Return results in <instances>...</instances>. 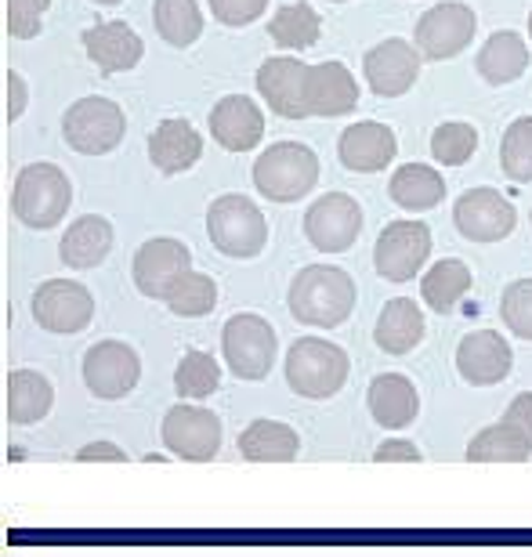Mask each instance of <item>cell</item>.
I'll list each match as a JSON object with an SVG mask.
<instances>
[{
	"instance_id": "obj_2",
	"label": "cell",
	"mask_w": 532,
	"mask_h": 557,
	"mask_svg": "<svg viewBox=\"0 0 532 557\" xmlns=\"http://www.w3.org/2000/svg\"><path fill=\"white\" fill-rule=\"evenodd\" d=\"M319 160L301 141H275L253 163V185L272 203H297L316 188Z\"/></svg>"
},
{
	"instance_id": "obj_3",
	"label": "cell",
	"mask_w": 532,
	"mask_h": 557,
	"mask_svg": "<svg viewBox=\"0 0 532 557\" xmlns=\"http://www.w3.org/2000/svg\"><path fill=\"white\" fill-rule=\"evenodd\" d=\"M73 203V185L62 166L54 163H29L15 177L11 210L22 225L29 228H54Z\"/></svg>"
},
{
	"instance_id": "obj_40",
	"label": "cell",
	"mask_w": 532,
	"mask_h": 557,
	"mask_svg": "<svg viewBox=\"0 0 532 557\" xmlns=\"http://www.w3.org/2000/svg\"><path fill=\"white\" fill-rule=\"evenodd\" d=\"M51 0H4V26L15 40H33L40 33Z\"/></svg>"
},
{
	"instance_id": "obj_43",
	"label": "cell",
	"mask_w": 532,
	"mask_h": 557,
	"mask_svg": "<svg viewBox=\"0 0 532 557\" xmlns=\"http://www.w3.org/2000/svg\"><path fill=\"white\" fill-rule=\"evenodd\" d=\"M373 460H376V463H420V460H424V456H420V449H417L413 442H406V438H392V442L376 445Z\"/></svg>"
},
{
	"instance_id": "obj_33",
	"label": "cell",
	"mask_w": 532,
	"mask_h": 557,
	"mask_svg": "<svg viewBox=\"0 0 532 557\" xmlns=\"http://www.w3.org/2000/svg\"><path fill=\"white\" fill-rule=\"evenodd\" d=\"M319 33H323V22H319V15L305 4V0L280 8L269 18V37L286 51L312 48V44H319Z\"/></svg>"
},
{
	"instance_id": "obj_19",
	"label": "cell",
	"mask_w": 532,
	"mask_h": 557,
	"mask_svg": "<svg viewBox=\"0 0 532 557\" xmlns=\"http://www.w3.org/2000/svg\"><path fill=\"white\" fill-rule=\"evenodd\" d=\"M305 102L312 116H345L359 106V84H355L345 62L308 65Z\"/></svg>"
},
{
	"instance_id": "obj_36",
	"label": "cell",
	"mask_w": 532,
	"mask_h": 557,
	"mask_svg": "<svg viewBox=\"0 0 532 557\" xmlns=\"http://www.w3.org/2000/svg\"><path fill=\"white\" fill-rule=\"evenodd\" d=\"M221 387L218 359L210 351H188L174 370V392L182 398H210Z\"/></svg>"
},
{
	"instance_id": "obj_28",
	"label": "cell",
	"mask_w": 532,
	"mask_h": 557,
	"mask_svg": "<svg viewBox=\"0 0 532 557\" xmlns=\"http://www.w3.org/2000/svg\"><path fill=\"white\" fill-rule=\"evenodd\" d=\"M474 70L485 84L493 87H504V84H515L518 76L529 70V44L518 37L511 29H500L485 40V48L479 51V62Z\"/></svg>"
},
{
	"instance_id": "obj_31",
	"label": "cell",
	"mask_w": 532,
	"mask_h": 557,
	"mask_svg": "<svg viewBox=\"0 0 532 557\" xmlns=\"http://www.w3.org/2000/svg\"><path fill=\"white\" fill-rule=\"evenodd\" d=\"M468 289H471V269L457 258L431 264V269L424 272V283H420V294H424L428 308L438 311V315H449Z\"/></svg>"
},
{
	"instance_id": "obj_14",
	"label": "cell",
	"mask_w": 532,
	"mask_h": 557,
	"mask_svg": "<svg viewBox=\"0 0 532 557\" xmlns=\"http://www.w3.org/2000/svg\"><path fill=\"white\" fill-rule=\"evenodd\" d=\"M453 221L457 232L471 243H496L507 239L518 225L515 207L507 203V196H500L496 188H471L457 199L453 207Z\"/></svg>"
},
{
	"instance_id": "obj_10",
	"label": "cell",
	"mask_w": 532,
	"mask_h": 557,
	"mask_svg": "<svg viewBox=\"0 0 532 557\" xmlns=\"http://www.w3.org/2000/svg\"><path fill=\"white\" fill-rule=\"evenodd\" d=\"M431 253V228L424 221H392L376 239L373 264L387 283H409Z\"/></svg>"
},
{
	"instance_id": "obj_6",
	"label": "cell",
	"mask_w": 532,
	"mask_h": 557,
	"mask_svg": "<svg viewBox=\"0 0 532 557\" xmlns=\"http://www.w3.org/2000/svg\"><path fill=\"white\" fill-rule=\"evenodd\" d=\"M275 348H280L275 330L269 326V319L253 315V311H239L221 330V351L239 381H264L275 366Z\"/></svg>"
},
{
	"instance_id": "obj_46",
	"label": "cell",
	"mask_w": 532,
	"mask_h": 557,
	"mask_svg": "<svg viewBox=\"0 0 532 557\" xmlns=\"http://www.w3.org/2000/svg\"><path fill=\"white\" fill-rule=\"evenodd\" d=\"M95 4H106V8H116L120 0H95Z\"/></svg>"
},
{
	"instance_id": "obj_1",
	"label": "cell",
	"mask_w": 532,
	"mask_h": 557,
	"mask_svg": "<svg viewBox=\"0 0 532 557\" xmlns=\"http://www.w3.org/2000/svg\"><path fill=\"white\" fill-rule=\"evenodd\" d=\"M286 305H290V315L301 326L334 330L351 315L355 283L348 272L334 269V264H308L305 272L294 275Z\"/></svg>"
},
{
	"instance_id": "obj_41",
	"label": "cell",
	"mask_w": 532,
	"mask_h": 557,
	"mask_svg": "<svg viewBox=\"0 0 532 557\" xmlns=\"http://www.w3.org/2000/svg\"><path fill=\"white\" fill-rule=\"evenodd\" d=\"M264 8H269V0H210L214 18L225 26H250L264 15Z\"/></svg>"
},
{
	"instance_id": "obj_15",
	"label": "cell",
	"mask_w": 532,
	"mask_h": 557,
	"mask_svg": "<svg viewBox=\"0 0 532 557\" xmlns=\"http://www.w3.org/2000/svg\"><path fill=\"white\" fill-rule=\"evenodd\" d=\"M188 269H193V253H188L185 243H177V239H149V243H141L138 253H135V264H131L138 294H146L152 300L168 297L171 286Z\"/></svg>"
},
{
	"instance_id": "obj_29",
	"label": "cell",
	"mask_w": 532,
	"mask_h": 557,
	"mask_svg": "<svg viewBox=\"0 0 532 557\" xmlns=\"http://www.w3.org/2000/svg\"><path fill=\"white\" fill-rule=\"evenodd\" d=\"M297 449H301L297 431L280 420H253L239 434V453L250 463H290L297 460Z\"/></svg>"
},
{
	"instance_id": "obj_24",
	"label": "cell",
	"mask_w": 532,
	"mask_h": 557,
	"mask_svg": "<svg viewBox=\"0 0 532 557\" xmlns=\"http://www.w3.org/2000/svg\"><path fill=\"white\" fill-rule=\"evenodd\" d=\"M113 250V225L102 214L76 218L59 243V258L65 269H98Z\"/></svg>"
},
{
	"instance_id": "obj_30",
	"label": "cell",
	"mask_w": 532,
	"mask_h": 557,
	"mask_svg": "<svg viewBox=\"0 0 532 557\" xmlns=\"http://www.w3.org/2000/svg\"><path fill=\"white\" fill-rule=\"evenodd\" d=\"M387 196L403 210L420 214V210H431L446 199V182H442V174L428 163H403L392 174V182H387Z\"/></svg>"
},
{
	"instance_id": "obj_12",
	"label": "cell",
	"mask_w": 532,
	"mask_h": 557,
	"mask_svg": "<svg viewBox=\"0 0 532 557\" xmlns=\"http://www.w3.org/2000/svg\"><path fill=\"white\" fill-rule=\"evenodd\" d=\"M362 232V207L345 193H326L305 214V236L316 250L345 253Z\"/></svg>"
},
{
	"instance_id": "obj_20",
	"label": "cell",
	"mask_w": 532,
	"mask_h": 557,
	"mask_svg": "<svg viewBox=\"0 0 532 557\" xmlns=\"http://www.w3.org/2000/svg\"><path fill=\"white\" fill-rule=\"evenodd\" d=\"M395 152H398L395 131L376 124V120H362V124L345 127V135H341V141H337L341 163L355 174L384 171V166L395 160Z\"/></svg>"
},
{
	"instance_id": "obj_26",
	"label": "cell",
	"mask_w": 532,
	"mask_h": 557,
	"mask_svg": "<svg viewBox=\"0 0 532 557\" xmlns=\"http://www.w3.org/2000/svg\"><path fill=\"white\" fill-rule=\"evenodd\" d=\"M373 341L376 348L387 351V355H409L424 341V315H420L417 300L409 297H395L387 300L381 319L373 326Z\"/></svg>"
},
{
	"instance_id": "obj_39",
	"label": "cell",
	"mask_w": 532,
	"mask_h": 557,
	"mask_svg": "<svg viewBox=\"0 0 532 557\" xmlns=\"http://www.w3.org/2000/svg\"><path fill=\"white\" fill-rule=\"evenodd\" d=\"M500 319L515 337L532 341V278H518V283L504 289Z\"/></svg>"
},
{
	"instance_id": "obj_48",
	"label": "cell",
	"mask_w": 532,
	"mask_h": 557,
	"mask_svg": "<svg viewBox=\"0 0 532 557\" xmlns=\"http://www.w3.org/2000/svg\"><path fill=\"white\" fill-rule=\"evenodd\" d=\"M330 4H345V0H330Z\"/></svg>"
},
{
	"instance_id": "obj_32",
	"label": "cell",
	"mask_w": 532,
	"mask_h": 557,
	"mask_svg": "<svg viewBox=\"0 0 532 557\" xmlns=\"http://www.w3.org/2000/svg\"><path fill=\"white\" fill-rule=\"evenodd\" d=\"M529 453H532V445L507 420L479 431L468 445L471 463H525Z\"/></svg>"
},
{
	"instance_id": "obj_5",
	"label": "cell",
	"mask_w": 532,
	"mask_h": 557,
	"mask_svg": "<svg viewBox=\"0 0 532 557\" xmlns=\"http://www.w3.org/2000/svg\"><path fill=\"white\" fill-rule=\"evenodd\" d=\"M348 381V355L334 341L301 337L286 351V384L305 398H334Z\"/></svg>"
},
{
	"instance_id": "obj_18",
	"label": "cell",
	"mask_w": 532,
	"mask_h": 557,
	"mask_svg": "<svg viewBox=\"0 0 532 557\" xmlns=\"http://www.w3.org/2000/svg\"><path fill=\"white\" fill-rule=\"evenodd\" d=\"M511 366H515V355L496 330L468 333L457 348V370H460L463 381L474 384V387H490V384L507 381Z\"/></svg>"
},
{
	"instance_id": "obj_7",
	"label": "cell",
	"mask_w": 532,
	"mask_h": 557,
	"mask_svg": "<svg viewBox=\"0 0 532 557\" xmlns=\"http://www.w3.org/2000/svg\"><path fill=\"white\" fill-rule=\"evenodd\" d=\"M127 116L124 109L109 98L87 95L81 102H73L62 116V138L73 152L84 156H106L124 141Z\"/></svg>"
},
{
	"instance_id": "obj_38",
	"label": "cell",
	"mask_w": 532,
	"mask_h": 557,
	"mask_svg": "<svg viewBox=\"0 0 532 557\" xmlns=\"http://www.w3.org/2000/svg\"><path fill=\"white\" fill-rule=\"evenodd\" d=\"M479 149V131L471 124H442L431 135V156L446 166H463Z\"/></svg>"
},
{
	"instance_id": "obj_37",
	"label": "cell",
	"mask_w": 532,
	"mask_h": 557,
	"mask_svg": "<svg viewBox=\"0 0 532 557\" xmlns=\"http://www.w3.org/2000/svg\"><path fill=\"white\" fill-rule=\"evenodd\" d=\"M500 166H504V174L518 185L532 182V116H518L515 124L504 131Z\"/></svg>"
},
{
	"instance_id": "obj_45",
	"label": "cell",
	"mask_w": 532,
	"mask_h": 557,
	"mask_svg": "<svg viewBox=\"0 0 532 557\" xmlns=\"http://www.w3.org/2000/svg\"><path fill=\"white\" fill-rule=\"evenodd\" d=\"M76 460L81 463H127V453L116 449L113 442H91L76 453Z\"/></svg>"
},
{
	"instance_id": "obj_16",
	"label": "cell",
	"mask_w": 532,
	"mask_h": 557,
	"mask_svg": "<svg viewBox=\"0 0 532 557\" xmlns=\"http://www.w3.org/2000/svg\"><path fill=\"white\" fill-rule=\"evenodd\" d=\"M362 70H366V84H370L373 95L398 98L417 84L420 51L406 40H381L376 48L366 51Z\"/></svg>"
},
{
	"instance_id": "obj_25",
	"label": "cell",
	"mask_w": 532,
	"mask_h": 557,
	"mask_svg": "<svg viewBox=\"0 0 532 557\" xmlns=\"http://www.w3.org/2000/svg\"><path fill=\"white\" fill-rule=\"evenodd\" d=\"M203 156V138L188 120H163L149 135V160L160 174H182L199 163Z\"/></svg>"
},
{
	"instance_id": "obj_11",
	"label": "cell",
	"mask_w": 532,
	"mask_h": 557,
	"mask_svg": "<svg viewBox=\"0 0 532 557\" xmlns=\"http://www.w3.org/2000/svg\"><path fill=\"white\" fill-rule=\"evenodd\" d=\"M474 26H479V18H474V11L468 4H460V0L435 4L431 11L420 15L417 29H413L417 51L424 54V59H435V62L453 59V54H460L471 44Z\"/></svg>"
},
{
	"instance_id": "obj_34",
	"label": "cell",
	"mask_w": 532,
	"mask_h": 557,
	"mask_svg": "<svg viewBox=\"0 0 532 557\" xmlns=\"http://www.w3.org/2000/svg\"><path fill=\"white\" fill-rule=\"evenodd\" d=\"M152 22L157 33L174 48H193L203 33V11L196 0H157L152 4Z\"/></svg>"
},
{
	"instance_id": "obj_17",
	"label": "cell",
	"mask_w": 532,
	"mask_h": 557,
	"mask_svg": "<svg viewBox=\"0 0 532 557\" xmlns=\"http://www.w3.org/2000/svg\"><path fill=\"white\" fill-rule=\"evenodd\" d=\"M305 81L308 65L283 54V59H264L258 70V91L269 102V109L283 120H305L312 116L305 102Z\"/></svg>"
},
{
	"instance_id": "obj_22",
	"label": "cell",
	"mask_w": 532,
	"mask_h": 557,
	"mask_svg": "<svg viewBox=\"0 0 532 557\" xmlns=\"http://www.w3.org/2000/svg\"><path fill=\"white\" fill-rule=\"evenodd\" d=\"M84 51L102 73H124V70H135L146 54V44L127 22H98V26L84 29Z\"/></svg>"
},
{
	"instance_id": "obj_23",
	"label": "cell",
	"mask_w": 532,
	"mask_h": 557,
	"mask_svg": "<svg viewBox=\"0 0 532 557\" xmlns=\"http://www.w3.org/2000/svg\"><path fill=\"white\" fill-rule=\"evenodd\" d=\"M366 403H370V417L381 423V428H387V431L409 428V423H413L417 413H420L417 387L403 373H381V376H373Z\"/></svg>"
},
{
	"instance_id": "obj_9",
	"label": "cell",
	"mask_w": 532,
	"mask_h": 557,
	"mask_svg": "<svg viewBox=\"0 0 532 557\" xmlns=\"http://www.w3.org/2000/svg\"><path fill=\"white\" fill-rule=\"evenodd\" d=\"M160 434H163V445H168L177 460L207 463V460H214V456H218L221 420L203 406L177 403V406L168 409V417H163Z\"/></svg>"
},
{
	"instance_id": "obj_21",
	"label": "cell",
	"mask_w": 532,
	"mask_h": 557,
	"mask_svg": "<svg viewBox=\"0 0 532 557\" xmlns=\"http://www.w3.org/2000/svg\"><path fill=\"white\" fill-rule=\"evenodd\" d=\"M210 135L221 145V149L228 152H247L253 149L261 138H264V116L258 102H250V98L243 95H228L221 98V102L210 109Z\"/></svg>"
},
{
	"instance_id": "obj_44",
	"label": "cell",
	"mask_w": 532,
	"mask_h": 557,
	"mask_svg": "<svg viewBox=\"0 0 532 557\" xmlns=\"http://www.w3.org/2000/svg\"><path fill=\"white\" fill-rule=\"evenodd\" d=\"M504 420L511 423V428L522 434V438L532 445V392H522L515 398L511 406H507V413H504Z\"/></svg>"
},
{
	"instance_id": "obj_13",
	"label": "cell",
	"mask_w": 532,
	"mask_h": 557,
	"mask_svg": "<svg viewBox=\"0 0 532 557\" xmlns=\"http://www.w3.org/2000/svg\"><path fill=\"white\" fill-rule=\"evenodd\" d=\"M95 315L91 289L73 278H48L33 294V319L51 333H81Z\"/></svg>"
},
{
	"instance_id": "obj_27",
	"label": "cell",
	"mask_w": 532,
	"mask_h": 557,
	"mask_svg": "<svg viewBox=\"0 0 532 557\" xmlns=\"http://www.w3.org/2000/svg\"><path fill=\"white\" fill-rule=\"evenodd\" d=\"M54 387L44 373L37 370H15L4 381V413L11 423H37L51 413Z\"/></svg>"
},
{
	"instance_id": "obj_47",
	"label": "cell",
	"mask_w": 532,
	"mask_h": 557,
	"mask_svg": "<svg viewBox=\"0 0 532 557\" xmlns=\"http://www.w3.org/2000/svg\"><path fill=\"white\" fill-rule=\"evenodd\" d=\"M529 37H532V15H529Z\"/></svg>"
},
{
	"instance_id": "obj_4",
	"label": "cell",
	"mask_w": 532,
	"mask_h": 557,
	"mask_svg": "<svg viewBox=\"0 0 532 557\" xmlns=\"http://www.w3.org/2000/svg\"><path fill=\"white\" fill-rule=\"evenodd\" d=\"M207 236L214 243V250H221L225 258L247 261L258 258L269 243V225H264V214L258 203H250L247 196H218L214 203L207 207Z\"/></svg>"
},
{
	"instance_id": "obj_35",
	"label": "cell",
	"mask_w": 532,
	"mask_h": 557,
	"mask_svg": "<svg viewBox=\"0 0 532 557\" xmlns=\"http://www.w3.org/2000/svg\"><path fill=\"white\" fill-rule=\"evenodd\" d=\"M163 305H168L174 315H182V319L210 315V311H214V305H218V283L210 275H199V272L188 269L171 286V294L163 297Z\"/></svg>"
},
{
	"instance_id": "obj_42",
	"label": "cell",
	"mask_w": 532,
	"mask_h": 557,
	"mask_svg": "<svg viewBox=\"0 0 532 557\" xmlns=\"http://www.w3.org/2000/svg\"><path fill=\"white\" fill-rule=\"evenodd\" d=\"M26 109V81L15 73V70H4V120L15 124Z\"/></svg>"
},
{
	"instance_id": "obj_8",
	"label": "cell",
	"mask_w": 532,
	"mask_h": 557,
	"mask_svg": "<svg viewBox=\"0 0 532 557\" xmlns=\"http://www.w3.org/2000/svg\"><path fill=\"white\" fill-rule=\"evenodd\" d=\"M141 359L138 351L124 341H98L84 355V384L95 398L116 403L138 387Z\"/></svg>"
}]
</instances>
